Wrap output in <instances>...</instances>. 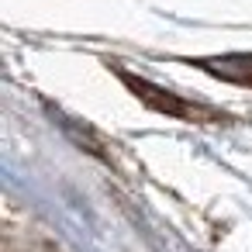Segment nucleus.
Masks as SVG:
<instances>
[{
	"label": "nucleus",
	"mask_w": 252,
	"mask_h": 252,
	"mask_svg": "<svg viewBox=\"0 0 252 252\" xmlns=\"http://www.w3.org/2000/svg\"><path fill=\"white\" fill-rule=\"evenodd\" d=\"M204 73L235 83V87H252V52H238V56H221V59H200L197 63Z\"/></svg>",
	"instance_id": "nucleus-2"
},
{
	"label": "nucleus",
	"mask_w": 252,
	"mask_h": 252,
	"mask_svg": "<svg viewBox=\"0 0 252 252\" xmlns=\"http://www.w3.org/2000/svg\"><path fill=\"white\" fill-rule=\"evenodd\" d=\"M121 80H125V87L149 107V111H159V114H173V118H187V121H214L218 114H207L204 107H197V104H187V100H180L176 94H166V90H159L156 83H149V80H142V76H131V73H121Z\"/></svg>",
	"instance_id": "nucleus-1"
}]
</instances>
